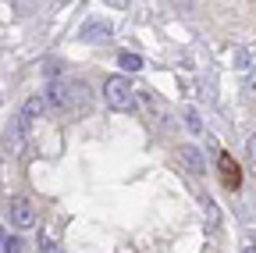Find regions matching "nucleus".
<instances>
[{
	"mask_svg": "<svg viewBox=\"0 0 256 253\" xmlns=\"http://www.w3.org/2000/svg\"><path fill=\"white\" fill-rule=\"evenodd\" d=\"M242 253H256V246H246V249H242Z\"/></svg>",
	"mask_w": 256,
	"mask_h": 253,
	"instance_id": "obj_14",
	"label": "nucleus"
},
{
	"mask_svg": "<svg viewBox=\"0 0 256 253\" xmlns=\"http://www.w3.org/2000/svg\"><path fill=\"white\" fill-rule=\"evenodd\" d=\"M40 249H43V253H57V246H54L50 239H40Z\"/></svg>",
	"mask_w": 256,
	"mask_h": 253,
	"instance_id": "obj_13",
	"label": "nucleus"
},
{
	"mask_svg": "<svg viewBox=\"0 0 256 253\" xmlns=\"http://www.w3.org/2000/svg\"><path fill=\"white\" fill-rule=\"evenodd\" d=\"M182 164H185V171H192V175H203L206 171V161H203V153H200V146H182Z\"/></svg>",
	"mask_w": 256,
	"mask_h": 253,
	"instance_id": "obj_5",
	"label": "nucleus"
},
{
	"mask_svg": "<svg viewBox=\"0 0 256 253\" xmlns=\"http://www.w3.org/2000/svg\"><path fill=\"white\" fill-rule=\"evenodd\" d=\"M118 65H121L124 72H139V68L146 65V61H142V54H128V50H124V54L118 57Z\"/></svg>",
	"mask_w": 256,
	"mask_h": 253,
	"instance_id": "obj_8",
	"label": "nucleus"
},
{
	"mask_svg": "<svg viewBox=\"0 0 256 253\" xmlns=\"http://www.w3.org/2000/svg\"><path fill=\"white\" fill-rule=\"evenodd\" d=\"M4 253H25V242H22L18 235H8V246H4Z\"/></svg>",
	"mask_w": 256,
	"mask_h": 253,
	"instance_id": "obj_10",
	"label": "nucleus"
},
{
	"mask_svg": "<svg viewBox=\"0 0 256 253\" xmlns=\"http://www.w3.org/2000/svg\"><path fill=\"white\" fill-rule=\"evenodd\" d=\"M246 93H249V97L256 100V68H252V72L246 75Z\"/></svg>",
	"mask_w": 256,
	"mask_h": 253,
	"instance_id": "obj_11",
	"label": "nucleus"
},
{
	"mask_svg": "<svg viewBox=\"0 0 256 253\" xmlns=\"http://www.w3.org/2000/svg\"><path fill=\"white\" fill-rule=\"evenodd\" d=\"M8 217H11L14 228H32V225H36V207H32L28 200H11Z\"/></svg>",
	"mask_w": 256,
	"mask_h": 253,
	"instance_id": "obj_3",
	"label": "nucleus"
},
{
	"mask_svg": "<svg viewBox=\"0 0 256 253\" xmlns=\"http://www.w3.org/2000/svg\"><path fill=\"white\" fill-rule=\"evenodd\" d=\"M185 125H188V132H203V118L196 111H185Z\"/></svg>",
	"mask_w": 256,
	"mask_h": 253,
	"instance_id": "obj_9",
	"label": "nucleus"
},
{
	"mask_svg": "<svg viewBox=\"0 0 256 253\" xmlns=\"http://www.w3.org/2000/svg\"><path fill=\"white\" fill-rule=\"evenodd\" d=\"M217 164H220V175H224V185H228V189H238L242 185V171L232 161V153H217Z\"/></svg>",
	"mask_w": 256,
	"mask_h": 253,
	"instance_id": "obj_4",
	"label": "nucleus"
},
{
	"mask_svg": "<svg viewBox=\"0 0 256 253\" xmlns=\"http://www.w3.org/2000/svg\"><path fill=\"white\" fill-rule=\"evenodd\" d=\"M246 150H249V161H252V164H256V132H252V136H249V143H246Z\"/></svg>",
	"mask_w": 256,
	"mask_h": 253,
	"instance_id": "obj_12",
	"label": "nucleus"
},
{
	"mask_svg": "<svg viewBox=\"0 0 256 253\" xmlns=\"http://www.w3.org/2000/svg\"><path fill=\"white\" fill-rule=\"evenodd\" d=\"M43 107H46V100H43V97H28V100H25V107H22V121L28 125L32 118H40V114H43Z\"/></svg>",
	"mask_w": 256,
	"mask_h": 253,
	"instance_id": "obj_7",
	"label": "nucleus"
},
{
	"mask_svg": "<svg viewBox=\"0 0 256 253\" xmlns=\"http://www.w3.org/2000/svg\"><path fill=\"white\" fill-rule=\"evenodd\" d=\"M43 100H46V107H57V111H72V82H50Z\"/></svg>",
	"mask_w": 256,
	"mask_h": 253,
	"instance_id": "obj_2",
	"label": "nucleus"
},
{
	"mask_svg": "<svg viewBox=\"0 0 256 253\" xmlns=\"http://www.w3.org/2000/svg\"><path fill=\"white\" fill-rule=\"evenodd\" d=\"M78 36H82L86 43H96V40H110V25H107V22H86Z\"/></svg>",
	"mask_w": 256,
	"mask_h": 253,
	"instance_id": "obj_6",
	"label": "nucleus"
},
{
	"mask_svg": "<svg viewBox=\"0 0 256 253\" xmlns=\"http://www.w3.org/2000/svg\"><path fill=\"white\" fill-rule=\"evenodd\" d=\"M104 100H107L110 111H132V104H136V89L128 86L124 75H110V79L104 82Z\"/></svg>",
	"mask_w": 256,
	"mask_h": 253,
	"instance_id": "obj_1",
	"label": "nucleus"
}]
</instances>
